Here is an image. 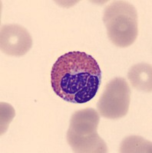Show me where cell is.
Here are the masks:
<instances>
[{
  "label": "cell",
  "instance_id": "cell-1",
  "mask_svg": "<svg viewBox=\"0 0 152 153\" xmlns=\"http://www.w3.org/2000/svg\"><path fill=\"white\" fill-rule=\"evenodd\" d=\"M101 82V71L92 56L82 51L63 54L51 71L56 95L72 103H85L94 97Z\"/></svg>",
  "mask_w": 152,
  "mask_h": 153
},
{
  "label": "cell",
  "instance_id": "cell-2",
  "mask_svg": "<svg viewBox=\"0 0 152 153\" xmlns=\"http://www.w3.org/2000/svg\"><path fill=\"white\" fill-rule=\"evenodd\" d=\"M100 115L92 108L73 113L67 132V142L75 152L105 153L108 147L98 133Z\"/></svg>",
  "mask_w": 152,
  "mask_h": 153
},
{
  "label": "cell",
  "instance_id": "cell-3",
  "mask_svg": "<svg viewBox=\"0 0 152 153\" xmlns=\"http://www.w3.org/2000/svg\"><path fill=\"white\" fill-rule=\"evenodd\" d=\"M103 22L109 39L117 47H129L137 39L138 12L129 2H111L104 10Z\"/></svg>",
  "mask_w": 152,
  "mask_h": 153
},
{
  "label": "cell",
  "instance_id": "cell-4",
  "mask_svg": "<svg viewBox=\"0 0 152 153\" xmlns=\"http://www.w3.org/2000/svg\"><path fill=\"white\" fill-rule=\"evenodd\" d=\"M131 103V89L126 80L115 77L105 87L97 103L98 113L104 118L118 120L125 117Z\"/></svg>",
  "mask_w": 152,
  "mask_h": 153
},
{
  "label": "cell",
  "instance_id": "cell-5",
  "mask_svg": "<svg viewBox=\"0 0 152 153\" xmlns=\"http://www.w3.org/2000/svg\"><path fill=\"white\" fill-rule=\"evenodd\" d=\"M1 51L5 54L21 57L29 51L32 46V38L22 25L9 24L3 25L0 33Z\"/></svg>",
  "mask_w": 152,
  "mask_h": 153
},
{
  "label": "cell",
  "instance_id": "cell-6",
  "mask_svg": "<svg viewBox=\"0 0 152 153\" xmlns=\"http://www.w3.org/2000/svg\"><path fill=\"white\" fill-rule=\"evenodd\" d=\"M128 78L131 86L138 91L151 92L152 68L149 64H138L133 65L128 73Z\"/></svg>",
  "mask_w": 152,
  "mask_h": 153
},
{
  "label": "cell",
  "instance_id": "cell-7",
  "mask_svg": "<svg viewBox=\"0 0 152 153\" xmlns=\"http://www.w3.org/2000/svg\"><path fill=\"white\" fill-rule=\"evenodd\" d=\"M120 152H151V143L140 136H129L124 139Z\"/></svg>",
  "mask_w": 152,
  "mask_h": 153
},
{
  "label": "cell",
  "instance_id": "cell-8",
  "mask_svg": "<svg viewBox=\"0 0 152 153\" xmlns=\"http://www.w3.org/2000/svg\"><path fill=\"white\" fill-rule=\"evenodd\" d=\"M16 116L14 108L6 103H1V135L7 130L9 124Z\"/></svg>",
  "mask_w": 152,
  "mask_h": 153
}]
</instances>
